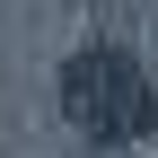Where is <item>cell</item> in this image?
I'll return each mask as SVG.
<instances>
[{
	"label": "cell",
	"instance_id": "cell-1",
	"mask_svg": "<svg viewBox=\"0 0 158 158\" xmlns=\"http://www.w3.org/2000/svg\"><path fill=\"white\" fill-rule=\"evenodd\" d=\"M62 106H70V123L88 132L97 149H132L141 132L158 123V97H149V79L132 53H70V70H62Z\"/></svg>",
	"mask_w": 158,
	"mask_h": 158
}]
</instances>
